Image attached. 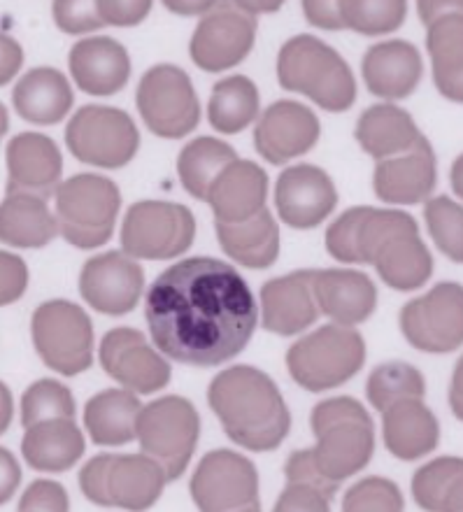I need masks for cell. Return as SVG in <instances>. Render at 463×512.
<instances>
[{"instance_id":"41","label":"cell","mask_w":463,"mask_h":512,"mask_svg":"<svg viewBox=\"0 0 463 512\" xmlns=\"http://www.w3.org/2000/svg\"><path fill=\"white\" fill-rule=\"evenodd\" d=\"M75 396L59 380H38L21 396V424L31 426L45 419H75Z\"/></svg>"},{"instance_id":"33","label":"cell","mask_w":463,"mask_h":512,"mask_svg":"<svg viewBox=\"0 0 463 512\" xmlns=\"http://www.w3.org/2000/svg\"><path fill=\"white\" fill-rule=\"evenodd\" d=\"M354 135L363 152L377 161L408 152L422 138L415 119L391 103L373 105L363 112Z\"/></svg>"},{"instance_id":"27","label":"cell","mask_w":463,"mask_h":512,"mask_svg":"<svg viewBox=\"0 0 463 512\" xmlns=\"http://www.w3.org/2000/svg\"><path fill=\"white\" fill-rule=\"evenodd\" d=\"M384 447L401 461H417L438 447L440 424L424 398H401L382 412Z\"/></svg>"},{"instance_id":"47","label":"cell","mask_w":463,"mask_h":512,"mask_svg":"<svg viewBox=\"0 0 463 512\" xmlns=\"http://www.w3.org/2000/svg\"><path fill=\"white\" fill-rule=\"evenodd\" d=\"M28 289V266L21 256L0 250V308L17 303Z\"/></svg>"},{"instance_id":"42","label":"cell","mask_w":463,"mask_h":512,"mask_svg":"<svg viewBox=\"0 0 463 512\" xmlns=\"http://www.w3.org/2000/svg\"><path fill=\"white\" fill-rule=\"evenodd\" d=\"M424 219L438 250L450 261L463 263V205L450 196L429 198Z\"/></svg>"},{"instance_id":"37","label":"cell","mask_w":463,"mask_h":512,"mask_svg":"<svg viewBox=\"0 0 463 512\" xmlns=\"http://www.w3.org/2000/svg\"><path fill=\"white\" fill-rule=\"evenodd\" d=\"M238 159L235 149L217 138H196L180 152L177 173L182 187L198 201H205L219 173Z\"/></svg>"},{"instance_id":"18","label":"cell","mask_w":463,"mask_h":512,"mask_svg":"<svg viewBox=\"0 0 463 512\" xmlns=\"http://www.w3.org/2000/svg\"><path fill=\"white\" fill-rule=\"evenodd\" d=\"M101 366L121 389L154 394L170 382V364L135 329H112L103 336Z\"/></svg>"},{"instance_id":"22","label":"cell","mask_w":463,"mask_h":512,"mask_svg":"<svg viewBox=\"0 0 463 512\" xmlns=\"http://www.w3.org/2000/svg\"><path fill=\"white\" fill-rule=\"evenodd\" d=\"M7 194L49 198L61 184L63 156L59 145L42 133H19L5 149Z\"/></svg>"},{"instance_id":"34","label":"cell","mask_w":463,"mask_h":512,"mask_svg":"<svg viewBox=\"0 0 463 512\" xmlns=\"http://www.w3.org/2000/svg\"><path fill=\"white\" fill-rule=\"evenodd\" d=\"M222 250L245 268H270L280 254V226L268 208L238 224L217 222Z\"/></svg>"},{"instance_id":"55","label":"cell","mask_w":463,"mask_h":512,"mask_svg":"<svg viewBox=\"0 0 463 512\" xmlns=\"http://www.w3.org/2000/svg\"><path fill=\"white\" fill-rule=\"evenodd\" d=\"M14 415V403H12V391L5 382H0V436L10 429Z\"/></svg>"},{"instance_id":"5","label":"cell","mask_w":463,"mask_h":512,"mask_svg":"<svg viewBox=\"0 0 463 512\" xmlns=\"http://www.w3.org/2000/svg\"><path fill=\"white\" fill-rule=\"evenodd\" d=\"M277 80L326 112H345L356 101V82L347 61L315 35H296L284 42L277 56Z\"/></svg>"},{"instance_id":"53","label":"cell","mask_w":463,"mask_h":512,"mask_svg":"<svg viewBox=\"0 0 463 512\" xmlns=\"http://www.w3.org/2000/svg\"><path fill=\"white\" fill-rule=\"evenodd\" d=\"M163 5L180 17H203L217 5V0H163Z\"/></svg>"},{"instance_id":"12","label":"cell","mask_w":463,"mask_h":512,"mask_svg":"<svg viewBox=\"0 0 463 512\" xmlns=\"http://www.w3.org/2000/svg\"><path fill=\"white\" fill-rule=\"evenodd\" d=\"M135 103L142 122L159 138H184L201 122V105L194 84L182 68L170 63L149 68L142 75Z\"/></svg>"},{"instance_id":"40","label":"cell","mask_w":463,"mask_h":512,"mask_svg":"<svg viewBox=\"0 0 463 512\" xmlns=\"http://www.w3.org/2000/svg\"><path fill=\"white\" fill-rule=\"evenodd\" d=\"M366 396L377 412L387 405L401 401V398H424L426 380L412 364L405 361H389V364L377 366L370 373L366 384Z\"/></svg>"},{"instance_id":"16","label":"cell","mask_w":463,"mask_h":512,"mask_svg":"<svg viewBox=\"0 0 463 512\" xmlns=\"http://www.w3.org/2000/svg\"><path fill=\"white\" fill-rule=\"evenodd\" d=\"M201 512H233L259 503V471L233 450L208 452L198 461L189 485Z\"/></svg>"},{"instance_id":"32","label":"cell","mask_w":463,"mask_h":512,"mask_svg":"<svg viewBox=\"0 0 463 512\" xmlns=\"http://www.w3.org/2000/svg\"><path fill=\"white\" fill-rule=\"evenodd\" d=\"M140 401L128 389H105L84 405V426L96 445L119 447L135 440Z\"/></svg>"},{"instance_id":"51","label":"cell","mask_w":463,"mask_h":512,"mask_svg":"<svg viewBox=\"0 0 463 512\" xmlns=\"http://www.w3.org/2000/svg\"><path fill=\"white\" fill-rule=\"evenodd\" d=\"M21 485V466L14 459V454L5 447H0V506H5L7 501L17 494Z\"/></svg>"},{"instance_id":"52","label":"cell","mask_w":463,"mask_h":512,"mask_svg":"<svg viewBox=\"0 0 463 512\" xmlns=\"http://www.w3.org/2000/svg\"><path fill=\"white\" fill-rule=\"evenodd\" d=\"M417 10L422 24L429 26L443 14H463V0H417Z\"/></svg>"},{"instance_id":"2","label":"cell","mask_w":463,"mask_h":512,"mask_svg":"<svg viewBox=\"0 0 463 512\" xmlns=\"http://www.w3.org/2000/svg\"><path fill=\"white\" fill-rule=\"evenodd\" d=\"M326 250L336 261L368 263L396 291H415L433 275L429 247L419 238L415 217L403 210H347L326 231Z\"/></svg>"},{"instance_id":"56","label":"cell","mask_w":463,"mask_h":512,"mask_svg":"<svg viewBox=\"0 0 463 512\" xmlns=\"http://www.w3.org/2000/svg\"><path fill=\"white\" fill-rule=\"evenodd\" d=\"M235 5H240L242 10L249 14H273L284 5V0H233Z\"/></svg>"},{"instance_id":"35","label":"cell","mask_w":463,"mask_h":512,"mask_svg":"<svg viewBox=\"0 0 463 512\" xmlns=\"http://www.w3.org/2000/svg\"><path fill=\"white\" fill-rule=\"evenodd\" d=\"M426 31L433 82L445 98L463 103V14H443Z\"/></svg>"},{"instance_id":"28","label":"cell","mask_w":463,"mask_h":512,"mask_svg":"<svg viewBox=\"0 0 463 512\" xmlns=\"http://www.w3.org/2000/svg\"><path fill=\"white\" fill-rule=\"evenodd\" d=\"M268 175L259 163L235 159L212 184L205 201L222 224H238L266 208Z\"/></svg>"},{"instance_id":"44","label":"cell","mask_w":463,"mask_h":512,"mask_svg":"<svg viewBox=\"0 0 463 512\" xmlns=\"http://www.w3.org/2000/svg\"><path fill=\"white\" fill-rule=\"evenodd\" d=\"M52 12L56 26L68 35L94 33L105 26L96 0H54Z\"/></svg>"},{"instance_id":"13","label":"cell","mask_w":463,"mask_h":512,"mask_svg":"<svg viewBox=\"0 0 463 512\" xmlns=\"http://www.w3.org/2000/svg\"><path fill=\"white\" fill-rule=\"evenodd\" d=\"M66 145L75 159L96 168H124L138 154V126L124 110L87 105L70 119Z\"/></svg>"},{"instance_id":"9","label":"cell","mask_w":463,"mask_h":512,"mask_svg":"<svg viewBox=\"0 0 463 512\" xmlns=\"http://www.w3.org/2000/svg\"><path fill=\"white\" fill-rule=\"evenodd\" d=\"M198 436L201 417L187 398L163 396L140 408L135 438L140 440L142 454L163 468L168 482L182 478L187 471Z\"/></svg>"},{"instance_id":"36","label":"cell","mask_w":463,"mask_h":512,"mask_svg":"<svg viewBox=\"0 0 463 512\" xmlns=\"http://www.w3.org/2000/svg\"><path fill=\"white\" fill-rule=\"evenodd\" d=\"M412 496L424 512H463V459L438 457L412 475Z\"/></svg>"},{"instance_id":"46","label":"cell","mask_w":463,"mask_h":512,"mask_svg":"<svg viewBox=\"0 0 463 512\" xmlns=\"http://www.w3.org/2000/svg\"><path fill=\"white\" fill-rule=\"evenodd\" d=\"M273 512H331V499L308 482H287Z\"/></svg>"},{"instance_id":"6","label":"cell","mask_w":463,"mask_h":512,"mask_svg":"<svg viewBox=\"0 0 463 512\" xmlns=\"http://www.w3.org/2000/svg\"><path fill=\"white\" fill-rule=\"evenodd\" d=\"M166 473L147 454H98L80 471L84 499L94 506L145 512L161 499Z\"/></svg>"},{"instance_id":"58","label":"cell","mask_w":463,"mask_h":512,"mask_svg":"<svg viewBox=\"0 0 463 512\" xmlns=\"http://www.w3.org/2000/svg\"><path fill=\"white\" fill-rule=\"evenodd\" d=\"M7 131H10V112H7L5 105L0 103V140L5 138Z\"/></svg>"},{"instance_id":"31","label":"cell","mask_w":463,"mask_h":512,"mask_svg":"<svg viewBox=\"0 0 463 512\" xmlns=\"http://www.w3.org/2000/svg\"><path fill=\"white\" fill-rule=\"evenodd\" d=\"M59 233L47 198L33 194H5L0 201V243L19 250H40Z\"/></svg>"},{"instance_id":"49","label":"cell","mask_w":463,"mask_h":512,"mask_svg":"<svg viewBox=\"0 0 463 512\" xmlns=\"http://www.w3.org/2000/svg\"><path fill=\"white\" fill-rule=\"evenodd\" d=\"M303 14L310 26L322 31H343L338 0H303Z\"/></svg>"},{"instance_id":"10","label":"cell","mask_w":463,"mask_h":512,"mask_svg":"<svg viewBox=\"0 0 463 512\" xmlns=\"http://www.w3.org/2000/svg\"><path fill=\"white\" fill-rule=\"evenodd\" d=\"M31 336L47 368L75 378L94 364V326L87 312L70 301H47L33 312Z\"/></svg>"},{"instance_id":"30","label":"cell","mask_w":463,"mask_h":512,"mask_svg":"<svg viewBox=\"0 0 463 512\" xmlns=\"http://www.w3.org/2000/svg\"><path fill=\"white\" fill-rule=\"evenodd\" d=\"M12 105L28 124L54 126L73 108V89L61 70L33 68L14 87Z\"/></svg>"},{"instance_id":"25","label":"cell","mask_w":463,"mask_h":512,"mask_svg":"<svg viewBox=\"0 0 463 512\" xmlns=\"http://www.w3.org/2000/svg\"><path fill=\"white\" fill-rule=\"evenodd\" d=\"M361 73L370 94L398 101L408 98L422 82L424 63L415 45L405 40H387L368 49Z\"/></svg>"},{"instance_id":"17","label":"cell","mask_w":463,"mask_h":512,"mask_svg":"<svg viewBox=\"0 0 463 512\" xmlns=\"http://www.w3.org/2000/svg\"><path fill=\"white\" fill-rule=\"evenodd\" d=\"M145 289V270L126 252H105L82 266L80 294L101 315L121 317L135 310Z\"/></svg>"},{"instance_id":"50","label":"cell","mask_w":463,"mask_h":512,"mask_svg":"<svg viewBox=\"0 0 463 512\" xmlns=\"http://www.w3.org/2000/svg\"><path fill=\"white\" fill-rule=\"evenodd\" d=\"M24 63V49L12 35L0 33V87L10 84Z\"/></svg>"},{"instance_id":"57","label":"cell","mask_w":463,"mask_h":512,"mask_svg":"<svg viewBox=\"0 0 463 512\" xmlns=\"http://www.w3.org/2000/svg\"><path fill=\"white\" fill-rule=\"evenodd\" d=\"M450 182H452V189L454 194H457L461 201H463V154L459 156L457 161L452 163V170H450Z\"/></svg>"},{"instance_id":"23","label":"cell","mask_w":463,"mask_h":512,"mask_svg":"<svg viewBox=\"0 0 463 512\" xmlns=\"http://www.w3.org/2000/svg\"><path fill=\"white\" fill-rule=\"evenodd\" d=\"M315 270L275 277L261 289V324L275 336H296L317 322Z\"/></svg>"},{"instance_id":"39","label":"cell","mask_w":463,"mask_h":512,"mask_svg":"<svg viewBox=\"0 0 463 512\" xmlns=\"http://www.w3.org/2000/svg\"><path fill=\"white\" fill-rule=\"evenodd\" d=\"M343 28L361 35H387L403 26L408 0H338Z\"/></svg>"},{"instance_id":"19","label":"cell","mask_w":463,"mask_h":512,"mask_svg":"<svg viewBox=\"0 0 463 512\" xmlns=\"http://www.w3.org/2000/svg\"><path fill=\"white\" fill-rule=\"evenodd\" d=\"M275 205L291 229H315L336 210L338 191L326 170L296 163L277 177Z\"/></svg>"},{"instance_id":"24","label":"cell","mask_w":463,"mask_h":512,"mask_svg":"<svg viewBox=\"0 0 463 512\" xmlns=\"http://www.w3.org/2000/svg\"><path fill=\"white\" fill-rule=\"evenodd\" d=\"M70 73L77 87L91 96H112L126 87L131 59L121 42L108 35H91L70 52Z\"/></svg>"},{"instance_id":"4","label":"cell","mask_w":463,"mask_h":512,"mask_svg":"<svg viewBox=\"0 0 463 512\" xmlns=\"http://www.w3.org/2000/svg\"><path fill=\"white\" fill-rule=\"evenodd\" d=\"M208 403L226 436L245 450H277L289 436L291 412L277 384L259 368H226L210 382Z\"/></svg>"},{"instance_id":"11","label":"cell","mask_w":463,"mask_h":512,"mask_svg":"<svg viewBox=\"0 0 463 512\" xmlns=\"http://www.w3.org/2000/svg\"><path fill=\"white\" fill-rule=\"evenodd\" d=\"M196 238L189 208L168 201H140L128 208L121 224V250L135 261H166L182 256Z\"/></svg>"},{"instance_id":"43","label":"cell","mask_w":463,"mask_h":512,"mask_svg":"<svg viewBox=\"0 0 463 512\" xmlns=\"http://www.w3.org/2000/svg\"><path fill=\"white\" fill-rule=\"evenodd\" d=\"M405 501L401 489L389 478H363L347 489L343 512H403Z\"/></svg>"},{"instance_id":"26","label":"cell","mask_w":463,"mask_h":512,"mask_svg":"<svg viewBox=\"0 0 463 512\" xmlns=\"http://www.w3.org/2000/svg\"><path fill=\"white\" fill-rule=\"evenodd\" d=\"M315 298L319 315L333 324L356 326L377 308V287L366 273L345 268L315 270Z\"/></svg>"},{"instance_id":"20","label":"cell","mask_w":463,"mask_h":512,"mask_svg":"<svg viewBox=\"0 0 463 512\" xmlns=\"http://www.w3.org/2000/svg\"><path fill=\"white\" fill-rule=\"evenodd\" d=\"M319 140V119L296 101H277L263 112L254 131V145L268 163L282 166L308 154Z\"/></svg>"},{"instance_id":"38","label":"cell","mask_w":463,"mask_h":512,"mask_svg":"<svg viewBox=\"0 0 463 512\" xmlns=\"http://www.w3.org/2000/svg\"><path fill=\"white\" fill-rule=\"evenodd\" d=\"M210 124L215 131L233 135L259 117V89L245 75L226 77L215 87L208 105Z\"/></svg>"},{"instance_id":"54","label":"cell","mask_w":463,"mask_h":512,"mask_svg":"<svg viewBox=\"0 0 463 512\" xmlns=\"http://www.w3.org/2000/svg\"><path fill=\"white\" fill-rule=\"evenodd\" d=\"M450 408L454 412V417L463 422V354L457 361L452 373V384H450Z\"/></svg>"},{"instance_id":"45","label":"cell","mask_w":463,"mask_h":512,"mask_svg":"<svg viewBox=\"0 0 463 512\" xmlns=\"http://www.w3.org/2000/svg\"><path fill=\"white\" fill-rule=\"evenodd\" d=\"M19 512H70L68 492L56 480H35L21 496Z\"/></svg>"},{"instance_id":"8","label":"cell","mask_w":463,"mask_h":512,"mask_svg":"<svg viewBox=\"0 0 463 512\" xmlns=\"http://www.w3.org/2000/svg\"><path fill=\"white\" fill-rule=\"evenodd\" d=\"M56 224L66 243L80 250H96L115 233L121 194L103 175L82 173L61 182L54 191Z\"/></svg>"},{"instance_id":"59","label":"cell","mask_w":463,"mask_h":512,"mask_svg":"<svg viewBox=\"0 0 463 512\" xmlns=\"http://www.w3.org/2000/svg\"><path fill=\"white\" fill-rule=\"evenodd\" d=\"M233 512H261V508H259V503H252V506L240 508V510H233Z\"/></svg>"},{"instance_id":"29","label":"cell","mask_w":463,"mask_h":512,"mask_svg":"<svg viewBox=\"0 0 463 512\" xmlns=\"http://www.w3.org/2000/svg\"><path fill=\"white\" fill-rule=\"evenodd\" d=\"M21 454L33 471L63 473L84 454V433L75 419H45L24 429Z\"/></svg>"},{"instance_id":"15","label":"cell","mask_w":463,"mask_h":512,"mask_svg":"<svg viewBox=\"0 0 463 512\" xmlns=\"http://www.w3.org/2000/svg\"><path fill=\"white\" fill-rule=\"evenodd\" d=\"M256 42V17L235 5L233 0H217L203 14L189 42L191 61L205 73H222L238 66L252 52Z\"/></svg>"},{"instance_id":"3","label":"cell","mask_w":463,"mask_h":512,"mask_svg":"<svg viewBox=\"0 0 463 512\" xmlns=\"http://www.w3.org/2000/svg\"><path fill=\"white\" fill-rule=\"evenodd\" d=\"M312 433L315 447L291 454L284 473L287 482H308L333 499L340 485L373 459V419L352 396L326 398L312 410Z\"/></svg>"},{"instance_id":"7","label":"cell","mask_w":463,"mask_h":512,"mask_svg":"<svg viewBox=\"0 0 463 512\" xmlns=\"http://www.w3.org/2000/svg\"><path fill=\"white\" fill-rule=\"evenodd\" d=\"M366 364V343L354 326L326 324L289 347L287 368L305 391H329L354 378Z\"/></svg>"},{"instance_id":"21","label":"cell","mask_w":463,"mask_h":512,"mask_svg":"<svg viewBox=\"0 0 463 512\" xmlns=\"http://www.w3.org/2000/svg\"><path fill=\"white\" fill-rule=\"evenodd\" d=\"M438 182L436 154L431 142L419 138L408 152L377 161L373 189L389 205H415L429 201Z\"/></svg>"},{"instance_id":"1","label":"cell","mask_w":463,"mask_h":512,"mask_svg":"<svg viewBox=\"0 0 463 512\" xmlns=\"http://www.w3.org/2000/svg\"><path fill=\"white\" fill-rule=\"evenodd\" d=\"M145 317L152 340L180 364L210 368L245 350L256 331V301L231 263L191 256L156 277Z\"/></svg>"},{"instance_id":"14","label":"cell","mask_w":463,"mask_h":512,"mask_svg":"<svg viewBox=\"0 0 463 512\" xmlns=\"http://www.w3.org/2000/svg\"><path fill=\"white\" fill-rule=\"evenodd\" d=\"M401 331L419 352L447 354L463 345V287L440 282L401 310Z\"/></svg>"},{"instance_id":"48","label":"cell","mask_w":463,"mask_h":512,"mask_svg":"<svg viewBox=\"0 0 463 512\" xmlns=\"http://www.w3.org/2000/svg\"><path fill=\"white\" fill-rule=\"evenodd\" d=\"M154 0H96L105 26H138L152 12Z\"/></svg>"}]
</instances>
